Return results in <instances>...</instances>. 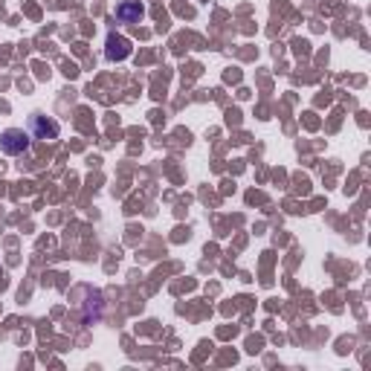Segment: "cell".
I'll return each instance as SVG.
<instances>
[{"label": "cell", "instance_id": "obj_2", "mask_svg": "<svg viewBox=\"0 0 371 371\" xmlns=\"http://www.w3.org/2000/svg\"><path fill=\"white\" fill-rule=\"evenodd\" d=\"M29 134L35 139H58L61 125L53 117H46V114H32L29 117Z\"/></svg>", "mask_w": 371, "mask_h": 371}, {"label": "cell", "instance_id": "obj_1", "mask_svg": "<svg viewBox=\"0 0 371 371\" xmlns=\"http://www.w3.org/2000/svg\"><path fill=\"white\" fill-rule=\"evenodd\" d=\"M29 145H32V134L24 131V128H6V131L0 134V151L9 154V157L26 154Z\"/></svg>", "mask_w": 371, "mask_h": 371}, {"label": "cell", "instance_id": "obj_4", "mask_svg": "<svg viewBox=\"0 0 371 371\" xmlns=\"http://www.w3.org/2000/svg\"><path fill=\"white\" fill-rule=\"evenodd\" d=\"M131 41H128L125 35H107V50H105V55L110 58V61H125L128 55H131Z\"/></svg>", "mask_w": 371, "mask_h": 371}, {"label": "cell", "instance_id": "obj_3", "mask_svg": "<svg viewBox=\"0 0 371 371\" xmlns=\"http://www.w3.org/2000/svg\"><path fill=\"white\" fill-rule=\"evenodd\" d=\"M117 18L122 24H139L145 18V6L139 3V0H122V3L117 6Z\"/></svg>", "mask_w": 371, "mask_h": 371}]
</instances>
